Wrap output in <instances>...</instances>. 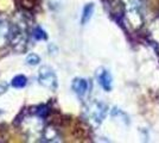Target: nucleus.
<instances>
[{
  "instance_id": "f257e3e1",
  "label": "nucleus",
  "mask_w": 159,
  "mask_h": 143,
  "mask_svg": "<svg viewBox=\"0 0 159 143\" xmlns=\"http://www.w3.org/2000/svg\"><path fill=\"white\" fill-rule=\"evenodd\" d=\"M124 2V23L129 31L137 32L145 24L141 0H122Z\"/></svg>"
},
{
  "instance_id": "f03ea898",
  "label": "nucleus",
  "mask_w": 159,
  "mask_h": 143,
  "mask_svg": "<svg viewBox=\"0 0 159 143\" xmlns=\"http://www.w3.org/2000/svg\"><path fill=\"white\" fill-rule=\"evenodd\" d=\"M108 107L106 104L101 102H90L86 109H84V118L89 122L93 126H99L103 119L106 118Z\"/></svg>"
},
{
  "instance_id": "7ed1b4c3",
  "label": "nucleus",
  "mask_w": 159,
  "mask_h": 143,
  "mask_svg": "<svg viewBox=\"0 0 159 143\" xmlns=\"http://www.w3.org/2000/svg\"><path fill=\"white\" fill-rule=\"evenodd\" d=\"M38 81L42 86L49 89H56L57 87V76L55 74L53 69L49 66H43L38 73Z\"/></svg>"
},
{
  "instance_id": "20e7f679",
  "label": "nucleus",
  "mask_w": 159,
  "mask_h": 143,
  "mask_svg": "<svg viewBox=\"0 0 159 143\" xmlns=\"http://www.w3.org/2000/svg\"><path fill=\"white\" fill-rule=\"evenodd\" d=\"M146 36L148 42L156 49L157 54L159 55V17L154 18L146 29Z\"/></svg>"
},
{
  "instance_id": "39448f33",
  "label": "nucleus",
  "mask_w": 159,
  "mask_h": 143,
  "mask_svg": "<svg viewBox=\"0 0 159 143\" xmlns=\"http://www.w3.org/2000/svg\"><path fill=\"white\" fill-rule=\"evenodd\" d=\"M71 88L79 97H84L89 89V82L83 78H76L71 82Z\"/></svg>"
},
{
  "instance_id": "423d86ee",
  "label": "nucleus",
  "mask_w": 159,
  "mask_h": 143,
  "mask_svg": "<svg viewBox=\"0 0 159 143\" xmlns=\"http://www.w3.org/2000/svg\"><path fill=\"white\" fill-rule=\"evenodd\" d=\"M98 79H99V83L102 88L105 89L106 92H109L112 89V83L113 79L111 73L106 70V69H101L98 73Z\"/></svg>"
},
{
  "instance_id": "0eeeda50",
  "label": "nucleus",
  "mask_w": 159,
  "mask_h": 143,
  "mask_svg": "<svg viewBox=\"0 0 159 143\" xmlns=\"http://www.w3.org/2000/svg\"><path fill=\"white\" fill-rule=\"evenodd\" d=\"M94 13V4H87L86 6L83 7V10H82V16H81V24L82 25H84L87 24L88 21H90V18H92V16Z\"/></svg>"
},
{
  "instance_id": "6e6552de",
  "label": "nucleus",
  "mask_w": 159,
  "mask_h": 143,
  "mask_svg": "<svg viewBox=\"0 0 159 143\" xmlns=\"http://www.w3.org/2000/svg\"><path fill=\"white\" fill-rule=\"evenodd\" d=\"M27 83V79L25 75H16L13 79H12V81H11V85L13 86L14 88H23V87H25Z\"/></svg>"
},
{
  "instance_id": "1a4fd4ad",
  "label": "nucleus",
  "mask_w": 159,
  "mask_h": 143,
  "mask_svg": "<svg viewBox=\"0 0 159 143\" xmlns=\"http://www.w3.org/2000/svg\"><path fill=\"white\" fill-rule=\"evenodd\" d=\"M11 35V31L4 21H0V44H2L7 40V37Z\"/></svg>"
},
{
  "instance_id": "9d476101",
  "label": "nucleus",
  "mask_w": 159,
  "mask_h": 143,
  "mask_svg": "<svg viewBox=\"0 0 159 143\" xmlns=\"http://www.w3.org/2000/svg\"><path fill=\"white\" fill-rule=\"evenodd\" d=\"M32 36L37 40V41H44V40H47V37H48L47 34H45V31L39 26H37L34 30H33Z\"/></svg>"
},
{
  "instance_id": "9b49d317",
  "label": "nucleus",
  "mask_w": 159,
  "mask_h": 143,
  "mask_svg": "<svg viewBox=\"0 0 159 143\" xmlns=\"http://www.w3.org/2000/svg\"><path fill=\"white\" fill-rule=\"evenodd\" d=\"M40 62V59H39V56L37 54H30V55H27V57H26V63L29 64V66H36V64H38Z\"/></svg>"
},
{
  "instance_id": "f8f14e48",
  "label": "nucleus",
  "mask_w": 159,
  "mask_h": 143,
  "mask_svg": "<svg viewBox=\"0 0 159 143\" xmlns=\"http://www.w3.org/2000/svg\"><path fill=\"white\" fill-rule=\"evenodd\" d=\"M7 89V85L6 83H2V82H0V94H2V93H5Z\"/></svg>"
}]
</instances>
